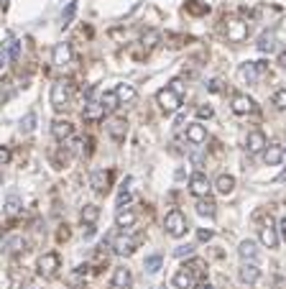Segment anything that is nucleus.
I'll return each mask as SVG.
<instances>
[{"label": "nucleus", "instance_id": "1", "mask_svg": "<svg viewBox=\"0 0 286 289\" xmlns=\"http://www.w3.org/2000/svg\"><path fill=\"white\" fill-rule=\"evenodd\" d=\"M69 98H72V87L67 79H56L51 85V108L54 110H64L69 105Z\"/></svg>", "mask_w": 286, "mask_h": 289}, {"label": "nucleus", "instance_id": "2", "mask_svg": "<svg viewBox=\"0 0 286 289\" xmlns=\"http://www.w3.org/2000/svg\"><path fill=\"white\" fill-rule=\"evenodd\" d=\"M166 233L171 235V238H182V235H187V218H184V213L182 210H171L169 215H166Z\"/></svg>", "mask_w": 286, "mask_h": 289}, {"label": "nucleus", "instance_id": "3", "mask_svg": "<svg viewBox=\"0 0 286 289\" xmlns=\"http://www.w3.org/2000/svg\"><path fill=\"white\" fill-rule=\"evenodd\" d=\"M156 103L161 105V110L174 113V110H179V105H182V95H179L174 87H163V90L156 92Z\"/></svg>", "mask_w": 286, "mask_h": 289}, {"label": "nucleus", "instance_id": "4", "mask_svg": "<svg viewBox=\"0 0 286 289\" xmlns=\"http://www.w3.org/2000/svg\"><path fill=\"white\" fill-rule=\"evenodd\" d=\"M59 266H62V259H59V254H54V251H49V254H44V256L38 259V274L46 276V279L56 276Z\"/></svg>", "mask_w": 286, "mask_h": 289}, {"label": "nucleus", "instance_id": "5", "mask_svg": "<svg viewBox=\"0 0 286 289\" xmlns=\"http://www.w3.org/2000/svg\"><path fill=\"white\" fill-rule=\"evenodd\" d=\"M210 189H212V184H210V179L204 177L202 172H194L192 177H189V192L194 195V197H210Z\"/></svg>", "mask_w": 286, "mask_h": 289}, {"label": "nucleus", "instance_id": "6", "mask_svg": "<svg viewBox=\"0 0 286 289\" xmlns=\"http://www.w3.org/2000/svg\"><path fill=\"white\" fill-rule=\"evenodd\" d=\"M141 243V238L136 235V238H131V235H126V233H123V235H118L115 238V243H112V249H115V254L118 256H131L133 251H136V246Z\"/></svg>", "mask_w": 286, "mask_h": 289}, {"label": "nucleus", "instance_id": "7", "mask_svg": "<svg viewBox=\"0 0 286 289\" xmlns=\"http://www.w3.org/2000/svg\"><path fill=\"white\" fill-rule=\"evenodd\" d=\"M238 254H240V259H243L245 264H256V261H258V246H256V240H251V238L240 240Z\"/></svg>", "mask_w": 286, "mask_h": 289}, {"label": "nucleus", "instance_id": "8", "mask_svg": "<svg viewBox=\"0 0 286 289\" xmlns=\"http://www.w3.org/2000/svg\"><path fill=\"white\" fill-rule=\"evenodd\" d=\"M107 133L115 138V141H123L128 136V120L126 118H110L107 120Z\"/></svg>", "mask_w": 286, "mask_h": 289}, {"label": "nucleus", "instance_id": "9", "mask_svg": "<svg viewBox=\"0 0 286 289\" xmlns=\"http://www.w3.org/2000/svg\"><path fill=\"white\" fill-rule=\"evenodd\" d=\"M174 289H194V271L189 266H182L177 274H174Z\"/></svg>", "mask_w": 286, "mask_h": 289}, {"label": "nucleus", "instance_id": "10", "mask_svg": "<svg viewBox=\"0 0 286 289\" xmlns=\"http://www.w3.org/2000/svg\"><path fill=\"white\" fill-rule=\"evenodd\" d=\"M18 57H21V41L8 33V44H6V52H0V62L3 64L6 62H18Z\"/></svg>", "mask_w": 286, "mask_h": 289}, {"label": "nucleus", "instance_id": "11", "mask_svg": "<svg viewBox=\"0 0 286 289\" xmlns=\"http://www.w3.org/2000/svg\"><path fill=\"white\" fill-rule=\"evenodd\" d=\"M131 284H133V274H131V269L118 266V269L112 271V286H115V289H131Z\"/></svg>", "mask_w": 286, "mask_h": 289}, {"label": "nucleus", "instance_id": "12", "mask_svg": "<svg viewBox=\"0 0 286 289\" xmlns=\"http://www.w3.org/2000/svg\"><path fill=\"white\" fill-rule=\"evenodd\" d=\"M253 105H256V103H253L248 95H235L230 108H233L235 115H248V113H253Z\"/></svg>", "mask_w": 286, "mask_h": 289}, {"label": "nucleus", "instance_id": "13", "mask_svg": "<svg viewBox=\"0 0 286 289\" xmlns=\"http://www.w3.org/2000/svg\"><path fill=\"white\" fill-rule=\"evenodd\" d=\"M187 138H189L194 146H199V143L207 141V128H204L202 123H189V126H187Z\"/></svg>", "mask_w": 286, "mask_h": 289}, {"label": "nucleus", "instance_id": "14", "mask_svg": "<svg viewBox=\"0 0 286 289\" xmlns=\"http://www.w3.org/2000/svg\"><path fill=\"white\" fill-rule=\"evenodd\" d=\"M238 276H240L243 284H256V281L261 279V269H258L256 264H243L240 271H238Z\"/></svg>", "mask_w": 286, "mask_h": 289}, {"label": "nucleus", "instance_id": "15", "mask_svg": "<svg viewBox=\"0 0 286 289\" xmlns=\"http://www.w3.org/2000/svg\"><path fill=\"white\" fill-rule=\"evenodd\" d=\"M248 36V23L243 21H227V38L230 41H243Z\"/></svg>", "mask_w": 286, "mask_h": 289}, {"label": "nucleus", "instance_id": "16", "mask_svg": "<svg viewBox=\"0 0 286 289\" xmlns=\"http://www.w3.org/2000/svg\"><path fill=\"white\" fill-rule=\"evenodd\" d=\"M261 243L266 246V249H276V246H278V235H276V228H273V223L268 220L263 228H261Z\"/></svg>", "mask_w": 286, "mask_h": 289}, {"label": "nucleus", "instance_id": "17", "mask_svg": "<svg viewBox=\"0 0 286 289\" xmlns=\"http://www.w3.org/2000/svg\"><path fill=\"white\" fill-rule=\"evenodd\" d=\"M51 133H54V138H59V141H64V138H69L72 133H74V126H72V123L69 120H54L51 123Z\"/></svg>", "mask_w": 286, "mask_h": 289}, {"label": "nucleus", "instance_id": "18", "mask_svg": "<svg viewBox=\"0 0 286 289\" xmlns=\"http://www.w3.org/2000/svg\"><path fill=\"white\" fill-rule=\"evenodd\" d=\"M258 64L256 62H245V64H240V69H238V74H240V79L243 82H248V85H253V82L258 79Z\"/></svg>", "mask_w": 286, "mask_h": 289}, {"label": "nucleus", "instance_id": "19", "mask_svg": "<svg viewBox=\"0 0 286 289\" xmlns=\"http://www.w3.org/2000/svg\"><path fill=\"white\" fill-rule=\"evenodd\" d=\"M283 149L281 146H268L266 151H263V164L266 167H278V164L283 161Z\"/></svg>", "mask_w": 286, "mask_h": 289}, {"label": "nucleus", "instance_id": "20", "mask_svg": "<svg viewBox=\"0 0 286 289\" xmlns=\"http://www.w3.org/2000/svg\"><path fill=\"white\" fill-rule=\"evenodd\" d=\"M90 184H92L95 192H105L107 184H110V172H105V169H95L92 177H90Z\"/></svg>", "mask_w": 286, "mask_h": 289}, {"label": "nucleus", "instance_id": "21", "mask_svg": "<svg viewBox=\"0 0 286 289\" xmlns=\"http://www.w3.org/2000/svg\"><path fill=\"white\" fill-rule=\"evenodd\" d=\"M136 220H138V215L133 210H118V215H115V225L123 230H131L136 225Z\"/></svg>", "mask_w": 286, "mask_h": 289}, {"label": "nucleus", "instance_id": "22", "mask_svg": "<svg viewBox=\"0 0 286 289\" xmlns=\"http://www.w3.org/2000/svg\"><path fill=\"white\" fill-rule=\"evenodd\" d=\"M69 59H72V46L67 44V41L56 44L54 46V64L56 67H64V64H69Z\"/></svg>", "mask_w": 286, "mask_h": 289}, {"label": "nucleus", "instance_id": "23", "mask_svg": "<svg viewBox=\"0 0 286 289\" xmlns=\"http://www.w3.org/2000/svg\"><path fill=\"white\" fill-rule=\"evenodd\" d=\"M248 151L251 154L266 151V136H263V131H251L248 133Z\"/></svg>", "mask_w": 286, "mask_h": 289}, {"label": "nucleus", "instance_id": "24", "mask_svg": "<svg viewBox=\"0 0 286 289\" xmlns=\"http://www.w3.org/2000/svg\"><path fill=\"white\" fill-rule=\"evenodd\" d=\"M217 205L210 200V197H202V200H197V215H202V218H215V210Z\"/></svg>", "mask_w": 286, "mask_h": 289}, {"label": "nucleus", "instance_id": "25", "mask_svg": "<svg viewBox=\"0 0 286 289\" xmlns=\"http://www.w3.org/2000/svg\"><path fill=\"white\" fill-rule=\"evenodd\" d=\"M215 189H217L220 195H230V192L235 189V177H233V174H220V177L215 179Z\"/></svg>", "mask_w": 286, "mask_h": 289}, {"label": "nucleus", "instance_id": "26", "mask_svg": "<svg viewBox=\"0 0 286 289\" xmlns=\"http://www.w3.org/2000/svg\"><path fill=\"white\" fill-rule=\"evenodd\" d=\"M6 215H18L21 213V208H23V202H21V197L16 195V192H11L8 197H6Z\"/></svg>", "mask_w": 286, "mask_h": 289}, {"label": "nucleus", "instance_id": "27", "mask_svg": "<svg viewBox=\"0 0 286 289\" xmlns=\"http://www.w3.org/2000/svg\"><path fill=\"white\" fill-rule=\"evenodd\" d=\"M100 105L105 108V113H112L118 105H120V98H118V92L112 90V92H105L102 98H100Z\"/></svg>", "mask_w": 286, "mask_h": 289}, {"label": "nucleus", "instance_id": "28", "mask_svg": "<svg viewBox=\"0 0 286 289\" xmlns=\"http://www.w3.org/2000/svg\"><path fill=\"white\" fill-rule=\"evenodd\" d=\"M273 44H276V36H273V33H263V36L258 38L256 46H258L261 54H271V52H273Z\"/></svg>", "mask_w": 286, "mask_h": 289}, {"label": "nucleus", "instance_id": "29", "mask_svg": "<svg viewBox=\"0 0 286 289\" xmlns=\"http://www.w3.org/2000/svg\"><path fill=\"white\" fill-rule=\"evenodd\" d=\"M115 92H118L120 103H131V100H136V95H138L133 85H118V87H115Z\"/></svg>", "mask_w": 286, "mask_h": 289}, {"label": "nucleus", "instance_id": "30", "mask_svg": "<svg viewBox=\"0 0 286 289\" xmlns=\"http://www.w3.org/2000/svg\"><path fill=\"white\" fill-rule=\"evenodd\" d=\"M161 264H163V259H161L158 254H153V256H148V259L143 261V269H146L148 274H158V271H161Z\"/></svg>", "mask_w": 286, "mask_h": 289}, {"label": "nucleus", "instance_id": "31", "mask_svg": "<svg viewBox=\"0 0 286 289\" xmlns=\"http://www.w3.org/2000/svg\"><path fill=\"white\" fill-rule=\"evenodd\" d=\"M36 123H38L36 113H33V110L26 113V118L21 120V131H23V133H33V131H36Z\"/></svg>", "mask_w": 286, "mask_h": 289}, {"label": "nucleus", "instance_id": "32", "mask_svg": "<svg viewBox=\"0 0 286 289\" xmlns=\"http://www.w3.org/2000/svg\"><path fill=\"white\" fill-rule=\"evenodd\" d=\"M97 215H100V208H97V205H87V208L82 210V223H95Z\"/></svg>", "mask_w": 286, "mask_h": 289}, {"label": "nucleus", "instance_id": "33", "mask_svg": "<svg viewBox=\"0 0 286 289\" xmlns=\"http://www.w3.org/2000/svg\"><path fill=\"white\" fill-rule=\"evenodd\" d=\"M128 184H131V179H126L123 182V187H120V195H118V208L123 210V205H126L128 200H131V189H128Z\"/></svg>", "mask_w": 286, "mask_h": 289}, {"label": "nucleus", "instance_id": "34", "mask_svg": "<svg viewBox=\"0 0 286 289\" xmlns=\"http://www.w3.org/2000/svg\"><path fill=\"white\" fill-rule=\"evenodd\" d=\"M74 13H77V3H69V6H67V11L62 13V28H67V26L74 21Z\"/></svg>", "mask_w": 286, "mask_h": 289}, {"label": "nucleus", "instance_id": "35", "mask_svg": "<svg viewBox=\"0 0 286 289\" xmlns=\"http://www.w3.org/2000/svg\"><path fill=\"white\" fill-rule=\"evenodd\" d=\"M102 113H105V108H102L100 103H90V108L85 110V118H87V120H95V118H100Z\"/></svg>", "mask_w": 286, "mask_h": 289}, {"label": "nucleus", "instance_id": "36", "mask_svg": "<svg viewBox=\"0 0 286 289\" xmlns=\"http://www.w3.org/2000/svg\"><path fill=\"white\" fill-rule=\"evenodd\" d=\"M156 41H158V31H153V28L143 31V36H141V44H143V46H153Z\"/></svg>", "mask_w": 286, "mask_h": 289}, {"label": "nucleus", "instance_id": "37", "mask_svg": "<svg viewBox=\"0 0 286 289\" xmlns=\"http://www.w3.org/2000/svg\"><path fill=\"white\" fill-rule=\"evenodd\" d=\"M273 105H276L278 110H286V87L276 90V95H273Z\"/></svg>", "mask_w": 286, "mask_h": 289}, {"label": "nucleus", "instance_id": "38", "mask_svg": "<svg viewBox=\"0 0 286 289\" xmlns=\"http://www.w3.org/2000/svg\"><path fill=\"white\" fill-rule=\"evenodd\" d=\"M6 246H8L11 251H21L23 246H26V240H23V238H8V240H6Z\"/></svg>", "mask_w": 286, "mask_h": 289}, {"label": "nucleus", "instance_id": "39", "mask_svg": "<svg viewBox=\"0 0 286 289\" xmlns=\"http://www.w3.org/2000/svg\"><path fill=\"white\" fill-rule=\"evenodd\" d=\"M197 115H199V118H212L215 110H212L210 105H199V108H197Z\"/></svg>", "mask_w": 286, "mask_h": 289}, {"label": "nucleus", "instance_id": "40", "mask_svg": "<svg viewBox=\"0 0 286 289\" xmlns=\"http://www.w3.org/2000/svg\"><path fill=\"white\" fill-rule=\"evenodd\" d=\"M189 269L194 271V276H202V274H204V264H202L199 259H194V261L189 264Z\"/></svg>", "mask_w": 286, "mask_h": 289}, {"label": "nucleus", "instance_id": "41", "mask_svg": "<svg viewBox=\"0 0 286 289\" xmlns=\"http://www.w3.org/2000/svg\"><path fill=\"white\" fill-rule=\"evenodd\" d=\"M212 235H215V233H212L210 228H202V230L197 233V238H199L202 243H207V240H212Z\"/></svg>", "mask_w": 286, "mask_h": 289}, {"label": "nucleus", "instance_id": "42", "mask_svg": "<svg viewBox=\"0 0 286 289\" xmlns=\"http://www.w3.org/2000/svg\"><path fill=\"white\" fill-rule=\"evenodd\" d=\"M174 254H177L179 259H182V256H192V246H179V249H177Z\"/></svg>", "mask_w": 286, "mask_h": 289}, {"label": "nucleus", "instance_id": "43", "mask_svg": "<svg viewBox=\"0 0 286 289\" xmlns=\"http://www.w3.org/2000/svg\"><path fill=\"white\" fill-rule=\"evenodd\" d=\"M273 289H286V279L283 276H276L273 279Z\"/></svg>", "mask_w": 286, "mask_h": 289}, {"label": "nucleus", "instance_id": "44", "mask_svg": "<svg viewBox=\"0 0 286 289\" xmlns=\"http://www.w3.org/2000/svg\"><path fill=\"white\" fill-rule=\"evenodd\" d=\"M85 228H87V230H85V238H92V235H95V223H87Z\"/></svg>", "mask_w": 286, "mask_h": 289}, {"label": "nucleus", "instance_id": "45", "mask_svg": "<svg viewBox=\"0 0 286 289\" xmlns=\"http://www.w3.org/2000/svg\"><path fill=\"white\" fill-rule=\"evenodd\" d=\"M207 87H210V92H220V82H217V79H210Z\"/></svg>", "mask_w": 286, "mask_h": 289}, {"label": "nucleus", "instance_id": "46", "mask_svg": "<svg viewBox=\"0 0 286 289\" xmlns=\"http://www.w3.org/2000/svg\"><path fill=\"white\" fill-rule=\"evenodd\" d=\"M0 161H3V164H8V161H11V151H8V149L0 151Z\"/></svg>", "mask_w": 286, "mask_h": 289}, {"label": "nucleus", "instance_id": "47", "mask_svg": "<svg viewBox=\"0 0 286 289\" xmlns=\"http://www.w3.org/2000/svg\"><path fill=\"white\" fill-rule=\"evenodd\" d=\"M278 67H281V69H286V52H281V54H278Z\"/></svg>", "mask_w": 286, "mask_h": 289}, {"label": "nucleus", "instance_id": "48", "mask_svg": "<svg viewBox=\"0 0 286 289\" xmlns=\"http://www.w3.org/2000/svg\"><path fill=\"white\" fill-rule=\"evenodd\" d=\"M278 228H281V233H283V238H286V218L278 220Z\"/></svg>", "mask_w": 286, "mask_h": 289}, {"label": "nucleus", "instance_id": "49", "mask_svg": "<svg viewBox=\"0 0 286 289\" xmlns=\"http://www.w3.org/2000/svg\"><path fill=\"white\" fill-rule=\"evenodd\" d=\"M194 289H215V286H212V284H207V281H202V284H197Z\"/></svg>", "mask_w": 286, "mask_h": 289}, {"label": "nucleus", "instance_id": "50", "mask_svg": "<svg viewBox=\"0 0 286 289\" xmlns=\"http://www.w3.org/2000/svg\"><path fill=\"white\" fill-rule=\"evenodd\" d=\"M8 6H11V0H3V11H8Z\"/></svg>", "mask_w": 286, "mask_h": 289}, {"label": "nucleus", "instance_id": "51", "mask_svg": "<svg viewBox=\"0 0 286 289\" xmlns=\"http://www.w3.org/2000/svg\"><path fill=\"white\" fill-rule=\"evenodd\" d=\"M161 289H166V286H161Z\"/></svg>", "mask_w": 286, "mask_h": 289}, {"label": "nucleus", "instance_id": "52", "mask_svg": "<svg viewBox=\"0 0 286 289\" xmlns=\"http://www.w3.org/2000/svg\"><path fill=\"white\" fill-rule=\"evenodd\" d=\"M283 154H286V149H283Z\"/></svg>", "mask_w": 286, "mask_h": 289}]
</instances>
